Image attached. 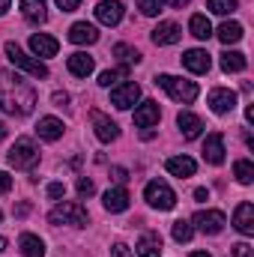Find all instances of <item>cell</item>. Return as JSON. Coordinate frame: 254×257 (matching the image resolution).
Returning <instances> with one entry per match:
<instances>
[{"mask_svg":"<svg viewBox=\"0 0 254 257\" xmlns=\"http://www.w3.org/2000/svg\"><path fill=\"white\" fill-rule=\"evenodd\" d=\"M162 3H165V0H138V9H141V15L153 18V15L162 12Z\"/></svg>","mask_w":254,"mask_h":257,"instance_id":"cell-34","label":"cell"},{"mask_svg":"<svg viewBox=\"0 0 254 257\" xmlns=\"http://www.w3.org/2000/svg\"><path fill=\"white\" fill-rule=\"evenodd\" d=\"M233 177H236L242 186H251V180H254V165L248 162V159H239V162L233 165Z\"/></svg>","mask_w":254,"mask_h":257,"instance_id":"cell-30","label":"cell"},{"mask_svg":"<svg viewBox=\"0 0 254 257\" xmlns=\"http://www.w3.org/2000/svg\"><path fill=\"white\" fill-rule=\"evenodd\" d=\"M9 189H12V177H9L6 171H0V192L6 194V192H9Z\"/></svg>","mask_w":254,"mask_h":257,"instance_id":"cell-40","label":"cell"},{"mask_svg":"<svg viewBox=\"0 0 254 257\" xmlns=\"http://www.w3.org/2000/svg\"><path fill=\"white\" fill-rule=\"evenodd\" d=\"M180 36H183V30H180L174 21H162V24H156V30H153V42H156V45H174V42H180Z\"/></svg>","mask_w":254,"mask_h":257,"instance_id":"cell-16","label":"cell"},{"mask_svg":"<svg viewBox=\"0 0 254 257\" xmlns=\"http://www.w3.org/2000/svg\"><path fill=\"white\" fill-rule=\"evenodd\" d=\"M156 84L174 99V102H183V105H191L197 99V84L194 81H186V78H174V75H159Z\"/></svg>","mask_w":254,"mask_h":257,"instance_id":"cell-2","label":"cell"},{"mask_svg":"<svg viewBox=\"0 0 254 257\" xmlns=\"http://www.w3.org/2000/svg\"><path fill=\"white\" fill-rule=\"evenodd\" d=\"M114 57L120 60V63H126V66H132V63H141V54L132 48V45H114Z\"/></svg>","mask_w":254,"mask_h":257,"instance_id":"cell-31","label":"cell"},{"mask_svg":"<svg viewBox=\"0 0 254 257\" xmlns=\"http://www.w3.org/2000/svg\"><path fill=\"white\" fill-rule=\"evenodd\" d=\"M191 0H168V6L171 9H183V6H189Z\"/></svg>","mask_w":254,"mask_h":257,"instance_id":"cell-44","label":"cell"},{"mask_svg":"<svg viewBox=\"0 0 254 257\" xmlns=\"http://www.w3.org/2000/svg\"><path fill=\"white\" fill-rule=\"evenodd\" d=\"M102 203L108 212H123V209H129V192L126 189H108Z\"/></svg>","mask_w":254,"mask_h":257,"instance_id":"cell-25","label":"cell"},{"mask_svg":"<svg viewBox=\"0 0 254 257\" xmlns=\"http://www.w3.org/2000/svg\"><path fill=\"white\" fill-rule=\"evenodd\" d=\"M245 66H248V60H245V54L242 51H224L221 54V69L230 75V72H245Z\"/></svg>","mask_w":254,"mask_h":257,"instance_id":"cell-27","label":"cell"},{"mask_svg":"<svg viewBox=\"0 0 254 257\" xmlns=\"http://www.w3.org/2000/svg\"><path fill=\"white\" fill-rule=\"evenodd\" d=\"M63 194H66L63 183H51V186H48V197H63Z\"/></svg>","mask_w":254,"mask_h":257,"instance_id":"cell-38","label":"cell"},{"mask_svg":"<svg viewBox=\"0 0 254 257\" xmlns=\"http://www.w3.org/2000/svg\"><path fill=\"white\" fill-rule=\"evenodd\" d=\"M209 108H212L215 114H230V111L236 108V93H233V90H224V87H215V90L209 93Z\"/></svg>","mask_w":254,"mask_h":257,"instance_id":"cell-11","label":"cell"},{"mask_svg":"<svg viewBox=\"0 0 254 257\" xmlns=\"http://www.w3.org/2000/svg\"><path fill=\"white\" fill-rule=\"evenodd\" d=\"M54 3H57V6H60V9H63V12H75V9H78V3H81V0H54Z\"/></svg>","mask_w":254,"mask_h":257,"instance_id":"cell-39","label":"cell"},{"mask_svg":"<svg viewBox=\"0 0 254 257\" xmlns=\"http://www.w3.org/2000/svg\"><path fill=\"white\" fill-rule=\"evenodd\" d=\"M191 257H212L209 251H191Z\"/></svg>","mask_w":254,"mask_h":257,"instance_id":"cell-47","label":"cell"},{"mask_svg":"<svg viewBox=\"0 0 254 257\" xmlns=\"http://www.w3.org/2000/svg\"><path fill=\"white\" fill-rule=\"evenodd\" d=\"M230 257H251V245H248V242H236V245H230Z\"/></svg>","mask_w":254,"mask_h":257,"instance_id":"cell-37","label":"cell"},{"mask_svg":"<svg viewBox=\"0 0 254 257\" xmlns=\"http://www.w3.org/2000/svg\"><path fill=\"white\" fill-rule=\"evenodd\" d=\"M96 18H99L105 27L120 24V21H123V3H120V0H102V3L96 6Z\"/></svg>","mask_w":254,"mask_h":257,"instance_id":"cell-10","label":"cell"},{"mask_svg":"<svg viewBox=\"0 0 254 257\" xmlns=\"http://www.w3.org/2000/svg\"><path fill=\"white\" fill-rule=\"evenodd\" d=\"M138 99H141V87H138L135 81H126V84H120V87L111 90V102H114V108H120V111H129Z\"/></svg>","mask_w":254,"mask_h":257,"instance_id":"cell-8","label":"cell"},{"mask_svg":"<svg viewBox=\"0 0 254 257\" xmlns=\"http://www.w3.org/2000/svg\"><path fill=\"white\" fill-rule=\"evenodd\" d=\"M6 159H9L12 168H18V171H30V168L39 165V150H36V144H33L30 138H18Z\"/></svg>","mask_w":254,"mask_h":257,"instance_id":"cell-3","label":"cell"},{"mask_svg":"<svg viewBox=\"0 0 254 257\" xmlns=\"http://www.w3.org/2000/svg\"><path fill=\"white\" fill-rule=\"evenodd\" d=\"M111 257H132V251H129V248L123 245V242H117V245L111 248Z\"/></svg>","mask_w":254,"mask_h":257,"instance_id":"cell-41","label":"cell"},{"mask_svg":"<svg viewBox=\"0 0 254 257\" xmlns=\"http://www.w3.org/2000/svg\"><path fill=\"white\" fill-rule=\"evenodd\" d=\"M18 245H21L24 257H45V242L39 236H33V233H21Z\"/></svg>","mask_w":254,"mask_h":257,"instance_id":"cell-26","label":"cell"},{"mask_svg":"<svg viewBox=\"0 0 254 257\" xmlns=\"http://www.w3.org/2000/svg\"><path fill=\"white\" fill-rule=\"evenodd\" d=\"M0 221H3V212H0Z\"/></svg>","mask_w":254,"mask_h":257,"instance_id":"cell-50","label":"cell"},{"mask_svg":"<svg viewBox=\"0 0 254 257\" xmlns=\"http://www.w3.org/2000/svg\"><path fill=\"white\" fill-rule=\"evenodd\" d=\"M93 192H96V186H93V180H87V177H81V180H78V194H81V197H90Z\"/></svg>","mask_w":254,"mask_h":257,"instance_id":"cell-36","label":"cell"},{"mask_svg":"<svg viewBox=\"0 0 254 257\" xmlns=\"http://www.w3.org/2000/svg\"><path fill=\"white\" fill-rule=\"evenodd\" d=\"M54 105H57V108L69 105V96H66V93H54Z\"/></svg>","mask_w":254,"mask_h":257,"instance_id":"cell-43","label":"cell"},{"mask_svg":"<svg viewBox=\"0 0 254 257\" xmlns=\"http://www.w3.org/2000/svg\"><path fill=\"white\" fill-rule=\"evenodd\" d=\"M209 9L215 15H230L236 9V0H209Z\"/></svg>","mask_w":254,"mask_h":257,"instance_id":"cell-35","label":"cell"},{"mask_svg":"<svg viewBox=\"0 0 254 257\" xmlns=\"http://www.w3.org/2000/svg\"><path fill=\"white\" fill-rule=\"evenodd\" d=\"M218 39H221L224 45L239 42V39H242V24H239V21H224V24L218 27Z\"/></svg>","mask_w":254,"mask_h":257,"instance_id":"cell-28","label":"cell"},{"mask_svg":"<svg viewBox=\"0 0 254 257\" xmlns=\"http://www.w3.org/2000/svg\"><path fill=\"white\" fill-rule=\"evenodd\" d=\"M6 138V123H0V141Z\"/></svg>","mask_w":254,"mask_h":257,"instance_id":"cell-48","label":"cell"},{"mask_svg":"<svg viewBox=\"0 0 254 257\" xmlns=\"http://www.w3.org/2000/svg\"><path fill=\"white\" fill-rule=\"evenodd\" d=\"M120 78H126V69H108L99 75V87H114Z\"/></svg>","mask_w":254,"mask_h":257,"instance_id":"cell-33","label":"cell"},{"mask_svg":"<svg viewBox=\"0 0 254 257\" xmlns=\"http://www.w3.org/2000/svg\"><path fill=\"white\" fill-rule=\"evenodd\" d=\"M6 57H9V63L15 66V69L27 72L33 78H48V66L42 63V60H36V57H30V54H24L15 42H6Z\"/></svg>","mask_w":254,"mask_h":257,"instance_id":"cell-5","label":"cell"},{"mask_svg":"<svg viewBox=\"0 0 254 257\" xmlns=\"http://www.w3.org/2000/svg\"><path fill=\"white\" fill-rule=\"evenodd\" d=\"M194 197H197V200H209V192H206V189H197Z\"/></svg>","mask_w":254,"mask_h":257,"instance_id":"cell-45","label":"cell"},{"mask_svg":"<svg viewBox=\"0 0 254 257\" xmlns=\"http://www.w3.org/2000/svg\"><path fill=\"white\" fill-rule=\"evenodd\" d=\"M57 48H60L57 39L48 36V33H33V36H30V51H33L36 57H54Z\"/></svg>","mask_w":254,"mask_h":257,"instance_id":"cell-15","label":"cell"},{"mask_svg":"<svg viewBox=\"0 0 254 257\" xmlns=\"http://www.w3.org/2000/svg\"><path fill=\"white\" fill-rule=\"evenodd\" d=\"M209 54L206 51H200V48H191V51H186L183 54V66L189 69V72H194V75H203V72H209Z\"/></svg>","mask_w":254,"mask_h":257,"instance_id":"cell-18","label":"cell"},{"mask_svg":"<svg viewBox=\"0 0 254 257\" xmlns=\"http://www.w3.org/2000/svg\"><path fill=\"white\" fill-rule=\"evenodd\" d=\"M93 69H96V60H93L90 54H84V51H78V54L69 57V72H72L75 78H87Z\"/></svg>","mask_w":254,"mask_h":257,"instance_id":"cell-22","label":"cell"},{"mask_svg":"<svg viewBox=\"0 0 254 257\" xmlns=\"http://www.w3.org/2000/svg\"><path fill=\"white\" fill-rule=\"evenodd\" d=\"M159 117H162L159 105H156V102H144V105L135 111V126L138 128H150V126L159 123Z\"/></svg>","mask_w":254,"mask_h":257,"instance_id":"cell-20","label":"cell"},{"mask_svg":"<svg viewBox=\"0 0 254 257\" xmlns=\"http://www.w3.org/2000/svg\"><path fill=\"white\" fill-rule=\"evenodd\" d=\"M36 135H39L42 141H60V138H63V120H57V117H42V120L36 123Z\"/></svg>","mask_w":254,"mask_h":257,"instance_id":"cell-19","label":"cell"},{"mask_svg":"<svg viewBox=\"0 0 254 257\" xmlns=\"http://www.w3.org/2000/svg\"><path fill=\"white\" fill-rule=\"evenodd\" d=\"M21 12L30 24H45V18H48L45 0H21Z\"/></svg>","mask_w":254,"mask_h":257,"instance_id":"cell-23","label":"cell"},{"mask_svg":"<svg viewBox=\"0 0 254 257\" xmlns=\"http://www.w3.org/2000/svg\"><path fill=\"white\" fill-rule=\"evenodd\" d=\"M69 42H75V45H93V42H99V30L93 24H87V21H78V24L69 27Z\"/></svg>","mask_w":254,"mask_h":257,"instance_id":"cell-13","label":"cell"},{"mask_svg":"<svg viewBox=\"0 0 254 257\" xmlns=\"http://www.w3.org/2000/svg\"><path fill=\"white\" fill-rule=\"evenodd\" d=\"M0 108L15 117H27L36 108V90L18 72L0 69Z\"/></svg>","mask_w":254,"mask_h":257,"instance_id":"cell-1","label":"cell"},{"mask_svg":"<svg viewBox=\"0 0 254 257\" xmlns=\"http://www.w3.org/2000/svg\"><path fill=\"white\" fill-rule=\"evenodd\" d=\"M191 221L197 224V230H200V233H209V236L221 233V230H224V224H227L224 212H218V209H200Z\"/></svg>","mask_w":254,"mask_h":257,"instance_id":"cell-7","label":"cell"},{"mask_svg":"<svg viewBox=\"0 0 254 257\" xmlns=\"http://www.w3.org/2000/svg\"><path fill=\"white\" fill-rule=\"evenodd\" d=\"M189 30H191V36H194V39H209V36H212V24H209V18H206V15H191Z\"/></svg>","mask_w":254,"mask_h":257,"instance_id":"cell-29","label":"cell"},{"mask_svg":"<svg viewBox=\"0 0 254 257\" xmlns=\"http://www.w3.org/2000/svg\"><path fill=\"white\" fill-rule=\"evenodd\" d=\"M135 248H138V257H159L162 254V236L159 233H144Z\"/></svg>","mask_w":254,"mask_h":257,"instance_id":"cell-24","label":"cell"},{"mask_svg":"<svg viewBox=\"0 0 254 257\" xmlns=\"http://www.w3.org/2000/svg\"><path fill=\"white\" fill-rule=\"evenodd\" d=\"M177 126H180V132H183V138H186V141L200 138V132H203L200 117H194V114H189V111H183V114L177 117Z\"/></svg>","mask_w":254,"mask_h":257,"instance_id":"cell-21","label":"cell"},{"mask_svg":"<svg viewBox=\"0 0 254 257\" xmlns=\"http://www.w3.org/2000/svg\"><path fill=\"white\" fill-rule=\"evenodd\" d=\"M203 159L209 165H221L224 162V135L221 132L206 135V141H203Z\"/></svg>","mask_w":254,"mask_h":257,"instance_id":"cell-12","label":"cell"},{"mask_svg":"<svg viewBox=\"0 0 254 257\" xmlns=\"http://www.w3.org/2000/svg\"><path fill=\"white\" fill-rule=\"evenodd\" d=\"M144 197H147V203L153 206V209H174V203H177V194L174 189L168 186V183H162V180H153V183H147V189H144Z\"/></svg>","mask_w":254,"mask_h":257,"instance_id":"cell-6","label":"cell"},{"mask_svg":"<svg viewBox=\"0 0 254 257\" xmlns=\"http://www.w3.org/2000/svg\"><path fill=\"white\" fill-rule=\"evenodd\" d=\"M6 9H9V0H0V15H3Z\"/></svg>","mask_w":254,"mask_h":257,"instance_id":"cell-46","label":"cell"},{"mask_svg":"<svg viewBox=\"0 0 254 257\" xmlns=\"http://www.w3.org/2000/svg\"><path fill=\"white\" fill-rule=\"evenodd\" d=\"M48 218H51V224H72V227H84V224L90 221L87 209H84L78 200H63L60 206L51 209Z\"/></svg>","mask_w":254,"mask_h":257,"instance_id":"cell-4","label":"cell"},{"mask_svg":"<svg viewBox=\"0 0 254 257\" xmlns=\"http://www.w3.org/2000/svg\"><path fill=\"white\" fill-rule=\"evenodd\" d=\"M90 120H93V132H96V138H99L102 144H111V141H117L120 126H117L111 117H105L102 111H93V114H90Z\"/></svg>","mask_w":254,"mask_h":257,"instance_id":"cell-9","label":"cell"},{"mask_svg":"<svg viewBox=\"0 0 254 257\" xmlns=\"http://www.w3.org/2000/svg\"><path fill=\"white\" fill-rule=\"evenodd\" d=\"M165 168H168V174H174L180 180H189V177H194V171H197L194 159H189V156H174V159L165 162Z\"/></svg>","mask_w":254,"mask_h":257,"instance_id":"cell-17","label":"cell"},{"mask_svg":"<svg viewBox=\"0 0 254 257\" xmlns=\"http://www.w3.org/2000/svg\"><path fill=\"white\" fill-rule=\"evenodd\" d=\"M111 177H114V180H117V183H126V180H129L126 168H111Z\"/></svg>","mask_w":254,"mask_h":257,"instance_id":"cell-42","label":"cell"},{"mask_svg":"<svg viewBox=\"0 0 254 257\" xmlns=\"http://www.w3.org/2000/svg\"><path fill=\"white\" fill-rule=\"evenodd\" d=\"M3 251H6V239L0 236V254H3Z\"/></svg>","mask_w":254,"mask_h":257,"instance_id":"cell-49","label":"cell"},{"mask_svg":"<svg viewBox=\"0 0 254 257\" xmlns=\"http://www.w3.org/2000/svg\"><path fill=\"white\" fill-rule=\"evenodd\" d=\"M233 224H236V230L242 233V236H251L254 233V206L248 200H242L239 206H236V212H233Z\"/></svg>","mask_w":254,"mask_h":257,"instance_id":"cell-14","label":"cell"},{"mask_svg":"<svg viewBox=\"0 0 254 257\" xmlns=\"http://www.w3.org/2000/svg\"><path fill=\"white\" fill-rule=\"evenodd\" d=\"M171 233H174L177 242H189L191 236H194V227H191V221H183L180 218V221H174V230Z\"/></svg>","mask_w":254,"mask_h":257,"instance_id":"cell-32","label":"cell"}]
</instances>
